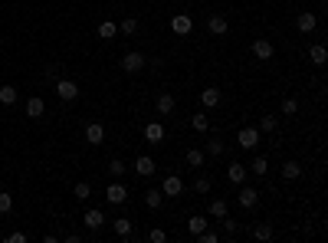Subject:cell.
I'll use <instances>...</instances> for the list:
<instances>
[{
    "label": "cell",
    "instance_id": "cell-1",
    "mask_svg": "<svg viewBox=\"0 0 328 243\" xmlns=\"http://www.w3.org/2000/svg\"><path fill=\"white\" fill-rule=\"evenodd\" d=\"M236 145L246 151H253L256 145H260V128H253V125H246V128H240V135H236Z\"/></svg>",
    "mask_w": 328,
    "mask_h": 243
},
{
    "label": "cell",
    "instance_id": "cell-2",
    "mask_svg": "<svg viewBox=\"0 0 328 243\" xmlns=\"http://www.w3.org/2000/svg\"><path fill=\"white\" fill-rule=\"evenodd\" d=\"M56 95H59L62 102H72V99H79V86H76L72 79H59L56 82Z\"/></svg>",
    "mask_w": 328,
    "mask_h": 243
},
{
    "label": "cell",
    "instance_id": "cell-3",
    "mask_svg": "<svg viewBox=\"0 0 328 243\" xmlns=\"http://www.w3.org/2000/svg\"><path fill=\"white\" fill-rule=\"evenodd\" d=\"M161 194L164 197H180V194H184V181H180L177 175H167L161 181Z\"/></svg>",
    "mask_w": 328,
    "mask_h": 243
},
{
    "label": "cell",
    "instance_id": "cell-4",
    "mask_svg": "<svg viewBox=\"0 0 328 243\" xmlns=\"http://www.w3.org/2000/svg\"><path fill=\"white\" fill-rule=\"evenodd\" d=\"M148 66V59L141 56V53H125L122 56V69L125 73H138V69H144Z\"/></svg>",
    "mask_w": 328,
    "mask_h": 243
},
{
    "label": "cell",
    "instance_id": "cell-5",
    "mask_svg": "<svg viewBox=\"0 0 328 243\" xmlns=\"http://www.w3.org/2000/svg\"><path fill=\"white\" fill-rule=\"evenodd\" d=\"M105 197H108V204H125V200H128V187H125V184L115 178V184H108Z\"/></svg>",
    "mask_w": 328,
    "mask_h": 243
},
{
    "label": "cell",
    "instance_id": "cell-6",
    "mask_svg": "<svg viewBox=\"0 0 328 243\" xmlns=\"http://www.w3.org/2000/svg\"><path fill=\"white\" fill-rule=\"evenodd\" d=\"M171 30H174V33H177V37H187V33H191V30H194V20H191V17H187V13H177V17H174V20H171Z\"/></svg>",
    "mask_w": 328,
    "mask_h": 243
},
{
    "label": "cell",
    "instance_id": "cell-7",
    "mask_svg": "<svg viewBox=\"0 0 328 243\" xmlns=\"http://www.w3.org/2000/svg\"><path fill=\"white\" fill-rule=\"evenodd\" d=\"M86 142L89 145H102L105 142V128H102V122H89L86 125Z\"/></svg>",
    "mask_w": 328,
    "mask_h": 243
},
{
    "label": "cell",
    "instance_id": "cell-8",
    "mask_svg": "<svg viewBox=\"0 0 328 243\" xmlns=\"http://www.w3.org/2000/svg\"><path fill=\"white\" fill-rule=\"evenodd\" d=\"M144 138H148L151 145H161L164 142V125L161 122H148L144 125Z\"/></svg>",
    "mask_w": 328,
    "mask_h": 243
},
{
    "label": "cell",
    "instance_id": "cell-9",
    "mask_svg": "<svg viewBox=\"0 0 328 243\" xmlns=\"http://www.w3.org/2000/svg\"><path fill=\"white\" fill-rule=\"evenodd\" d=\"M273 53L276 50H273V43H269V40H263V37L253 40V56L256 59H273Z\"/></svg>",
    "mask_w": 328,
    "mask_h": 243
},
{
    "label": "cell",
    "instance_id": "cell-10",
    "mask_svg": "<svg viewBox=\"0 0 328 243\" xmlns=\"http://www.w3.org/2000/svg\"><path fill=\"white\" fill-rule=\"evenodd\" d=\"M315 23H318V17L312 10H305V13H299V20H296V26H299V33H312L315 30Z\"/></svg>",
    "mask_w": 328,
    "mask_h": 243
},
{
    "label": "cell",
    "instance_id": "cell-11",
    "mask_svg": "<svg viewBox=\"0 0 328 243\" xmlns=\"http://www.w3.org/2000/svg\"><path fill=\"white\" fill-rule=\"evenodd\" d=\"M256 204H260V194H256V187H240V207L253 211Z\"/></svg>",
    "mask_w": 328,
    "mask_h": 243
},
{
    "label": "cell",
    "instance_id": "cell-12",
    "mask_svg": "<svg viewBox=\"0 0 328 243\" xmlns=\"http://www.w3.org/2000/svg\"><path fill=\"white\" fill-rule=\"evenodd\" d=\"M207 30L213 33V37H223V33L230 30V23H227V17H220V13H213L210 20H207Z\"/></svg>",
    "mask_w": 328,
    "mask_h": 243
},
{
    "label": "cell",
    "instance_id": "cell-13",
    "mask_svg": "<svg viewBox=\"0 0 328 243\" xmlns=\"http://www.w3.org/2000/svg\"><path fill=\"white\" fill-rule=\"evenodd\" d=\"M82 224H86L89 230H102V224H105V214H102V211H86Z\"/></svg>",
    "mask_w": 328,
    "mask_h": 243
},
{
    "label": "cell",
    "instance_id": "cell-14",
    "mask_svg": "<svg viewBox=\"0 0 328 243\" xmlns=\"http://www.w3.org/2000/svg\"><path fill=\"white\" fill-rule=\"evenodd\" d=\"M135 171H138V175H141V178H151V175H155V171H158V164L151 161L148 155H141V158H138V161H135Z\"/></svg>",
    "mask_w": 328,
    "mask_h": 243
},
{
    "label": "cell",
    "instance_id": "cell-15",
    "mask_svg": "<svg viewBox=\"0 0 328 243\" xmlns=\"http://www.w3.org/2000/svg\"><path fill=\"white\" fill-rule=\"evenodd\" d=\"M309 59H312V66H325V62H328V50H325L322 43L309 46Z\"/></svg>",
    "mask_w": 328,
    "mask_h": 243
},
{
    "label": "cell",
    "instance_id": "cell-16",
    "mask_svg": "<svg viewBox=\"0 0 328 243\" xmlns=\"http://www.w3.org/2000/svg\"><path fill=\"white\" fill-rule=\"evenodd\" d=\"M200 102H204V109H217L220 106V89H204V92H200Z\"/></svg>",
    "mask_w": 328,
    "mask_h": 243
},
{
    "label": "cell",
    "instance_id": "cell-17",
    "mask_svg": "<svg viewBox=\"0 0 328 243\" xmlns=\"http://www.w3.org/2000/svg\"><path fill=\"white\" fill-rule=\"evenodd\" d=\"M174 106H177V102H174L171 92H161V95H158V115H171Z\"/></svg>",
    "mask_w": 328,
    "mask_h": 243
},
{
    "label": "cell",
    "instance_id": "cell-18",
    "mask_svg": "<svg viewBox=\"0 0 328 243\" xmlns=\"http://www.w3.org/2000/svg\"><path fill=\"white\" fill-rule=\"evenodd\" d=\"M187 230H191L194 237H197V233H204L207 230V217H204V214H194V217L187 220Z\"/></svg>",
    "mask_w": 328,
    "mask_h": 243
},
{
    "label": "cell",
    "instance_id": "cell-19",
    "mask_svg": "<svg viewBox=\"0 0 328 243\" xmlns=\"http://www.w3.org/2000/svg\"><path fill=\"white\" fill-rule=\"evenodd\" d=\"M144 204H148V211H158V207L164 204V194L151 187V191H144Z\"/></svg>",
    "mask_w": 328,
    "mask_h": 243
},
{
    "label": "cell",
    "instance_id": "cell-20",
    "mask_svg": "<svg viewBox=\"0 0 328 243\" xmlns=\"http://www.w3.org/2000/svg\"><path fill=\"white\" fill-rule=\"evenodd\" d=\"M46 112V106H43V99H37V95H33L30 102H26V115H30V119H40V115Z\"/></svg>",
    "mask_w": 328,
    "mask_h": 243
},
{
    "label": "cell",
    "instance_id": "cell-21",
    "mask_svg": "<svg viewBox=\"0 0 328 243\" xmlns=\"http://www.w3.org/2000/svg\"><path fill=\"white\" fill-rule=\"evenodd\" d=\"M112 230H115V237H125V240H128V237H131V220L118 217L115 224H112Z\"/></svg>",
    "mask_w": 328,
    "mask_h": 243
},
{
    "label": "cell",
    "instance_id": "cell-22",
    "mask_svg": "<svg viewBox=\"0 0 328 243\" xmlns=\"http://www.w3.org/2000/svg\"><path fill=\"white\" fill-rule=\"evenodd\" d=\"M187 164H191V168H204V151L200 148H187Z\"/></svg>",
    "mask_w": 328,
    "mask_h": 243
},
{
    "label": "cell",
    "instance_id": "cell-23",
    "mask_svg": "<svg viewBox=\"0 0 328 243\" xmlns=\"http://www.w3.org/2000/svg\"><path fill=\"white\" fill-rule=\"evenodd\" d=\"M230 181H233V184H243V181H246V168H243V164H230Z\"/></svg>",
    "mask_w": 328,
    "mask_h": 243
},
{
    "label": "cell",
    "instance_id": "cell-24",
    "mask_svg": "<svg viewBox=\"0 0 328 243\" xmlns=\"http://www.w3.org/2000/svg\"><path fill=\"white\" fill-rule=\"evenodd\" d=\"M115 33H118V23H112V20L99 23V37H102V40H115Z\"/></svg>",
    "mask_w": 328,
    "mask_h": 243
},
{
    "label": "cell",
    "instance_id": "cell-25",
    "mask_svg": "<svg viewBox=\"0 0 328 243\" xmlns=\"http://www.w3.org/2000/svg\"><path fill=\"white\" fill-rule=\"evenodd\" d=\"M282 175L289 178V181H296V178L302 175V164H299V161H285V164H282Z\"/></svg>",
    "mask_w": 328,
    "mask_h": 243
},
{
    "label": "cell",
    "instance_id": "cell-26",
    "mask_svg": "<svg viewBox=\"0 0 328 243\" xmlns=\"http://www.w3.org/2000/svg\"><path fill=\"white\" fill-rule=\"evenodd\" d=\"M227 214H230V211H227V200H220V197H217V200H210V217H217V220H220V217H227Z\"/></svg>",
    "mask_w": 328,
    "mask_h": 243
},
{
    "label": "cell",
    "instance_id": "cell-27",
    "mask_svg": "<svg viewBox=\"0 0 328 243\" xmlns=\"http://www.w3.org/2000/svg\"><path fill=\"white\" fill-rule=\"evenodd\" d=\"M0 102H4V106H13V102H17V89L13 86H0Z\"/></svg>",
    "mask_w": 328,
    "mask_h": 243
},
{
    "label": "cell",
    "instance_id": "cell-28",
    "mask_svg": "<svg viewBox=\"0 0 328 243\" xmlns=\"http://www.w3.org/2000/svg\"><path fill=\"white\" fill-rule=\"evenodd\" d=\"M135 30H138V20L135 17H125L122 23H118V33H125V37H131Z\"/></svg>",
    "mask_w": 328,
    "mask_h": 243
},
{
    "label": "cell",
    "instance_id": "cell-29",
    "mask_svg": "<svg viewBox=\"0 0 328 243\" xmlns=\"http://www.w3.org/2000/svg\"><path fill=\"white\" fill-rule=\"evenodd\" d=\"M249 171H253V175H256V178H263V175H266V171H269V161H266V158H263V155H260V158H256V161H253V164H249Z\"/></svg>",
    "mask_w": 328,
    "mask_h": 243
},
{
    "label": "cell",
    "instance_id": "cell-30",
    "mask_svg": "<svg viewBox=\"0 0 328 243\" xmlns=\"http://www.w3.org/2000/svg\"><path fill=\"white\" fill-rule=\"evenodd\" d=\"M253 237L256 240H273V227H269V224H256L253 227Z\"/></svg>",
    "mask_w": 328,
    "mask_h": 243
},
{
    "label": "cell",
    "instance_id": "cell-31",
    "mask_svg": "<svg viewBox=\"0 0 328 243\" xmlns=\"http://www.w3.org/2000/svg\"><path fill=\"white\" fill-rule=\"evenodd\" d=\"M72 194H76V200H89V197H92V187H89L86 181H79L72 187Z\"/></svg>",
    "mask_w": 328,
    "mask_h": 243
},
{
    "label": "cell",
    "instance_id": "cell-32",
    "mask_svg": "<svg viewBox=\"0 0 328 243\" xmlns=\"http://www.w3.org/2000/svg\"><path fill=\"white\" fill-rule=\"evenodd\" d=\"M108 175L112 178H122L125 175V161H122V158H112V161H108Z\"/></svg>",
    "mask_w": 328,
    "mask_h": 243
},
{
    "label": "cell",
    "instance_id": "cell-33",
    "mask_svg": "<svg viewBox=\"0 0 328 243\" xmlns=\"http://www.w3.org/2000/svg\"><path fill=\"white\" fill-rule=\"evenodd\" d=\"M207 155H213V158L223 155V138H210V142H207Z\"/></svg>",
    "mask_w": 328,
    "mask_h": 243
},
{
    "label": "cell",
    "instance_id": "cell-34",
    "mask_svg": "<svg viewBox=\"0 0 328 243\" xmlns=\"http://www.w3.org/2000/svg\"><path fill=\"white\" fill-rule=\"evenodd\" d=\"M191 128H194V131H207V128H210L207 115H204V112H200V115H194V119H191Z\"/></svg>",
    "mask_w": 328,
    "mask_h": 243
},
{
    "label": "cell",
    "instance_id": "cell-35",
    "mask_svg": "<svg viewBox=\"0 0 328 243\" xmlns=\"http://www.w3.org/2000/svg\"><path fill=\"white\" fill-rule=\"evenodd\" d=\"M260 131H276V115H263L260 119Z\"/></svg>",
    "mask_w": 328,
    "mask_h": 243
},
{
    "label": "cell",
    "instance_id": "cell-36",
    "mask_svg": "<svg viewBox=\"0 0 328 243\" xmlns=\"http://www.w3.org/2000/svg\"><path fill=\"white\" fill-rule=\"evenodd\" d=\"M194 191L197 194H210V178H197V181H194Z\"/></svg>",
    "mask_w": 328,
    "mask_h": 243
},
{
    "label": "cell",
    "instance_id": "cell-37",
    "mask_svg": "<svg viewBox=\"0 0 328 243\" xmlns=\"http://www.w3.org/2000/svg\"><path fill=\"white\" fill-rule=\"evenodd\" d=\"M220 224H223V233H230V237L236 233V220L230 217V214H227V217H220Z\"/></svg>",
    "mask_w": 328,
    "mask_h": 243
},
{
    "label": "cell",
    "instance_id": "cell-38",
    "mask_svg": "<svg viewBox=\"0 0 328 243\" xmlns=\"http://www.w3.org/2000/svg\"><path fill=\"white\" fill-rule=\"evenodd\" d=\"M197 240H200V243H220V233H213V230H204V233H197Z\"/></svg>",
    "mask_w": 328,
    "mask_h": 243
},
{
    "label": "cell",
    "instance_id": "cell-39",
    "mask_svg": "<svg viewBox=\"0 0 328 243\" xmlns=\"http://www.w3.org/2000/svg\"><path fill=\"white\" fill-rule=\"evenodd\" d=\"M10 207H13V197L10 194H0V214H10Z\"/></svg>",
    "mask_w": 328,
    "mask_h": 243
},
{
    "label": "cell",
    "instance_id": "cell-40",
    "mask_svg": "<svg viewBox=\"0 0 328 243\" xmlns=\"http://www.w3.org/2000/svg\"><path fill=\"white\" fill-rule=\"evenodd\" d=\"M148 240H151V243H164V240H167V233H164V230H151V233H148Z\"/></svg>",
    "mask_w": 328,
    "mask_h": 243
},
{
    "label": "cell",
    "instance_id": "cell-41",
    "mask_svg": "<svg viewBox=\"0 0 328 243\" xmlns=\"http://www.w3.org/2000/svg\"><path fill=\"white\" fill-rule=\"evenodd\" d=\"M296 109H299L296 99H285V102H282V112H285V115H296Z\"/></svg>",
    "mask_w": 328,
    "mask_h": 243
},
{
    "label": "cell",
    "instance_id": "cell-42",
    "mask_svg": "<svg viewBox=\"0 0 328 243\" xmlns=\"http://www.w3.org/2000/svg\"><path fill=\"white\" fill-rule=\"evenodd\" d=\"M7 240H10V243H26V233H10Z\"/></svg>",
    "mask_w": 328,
    "mask_h": 243
}]
</instances>
